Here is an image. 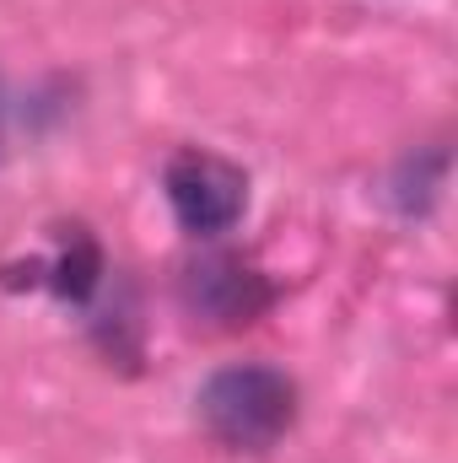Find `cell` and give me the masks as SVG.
<instances>
[{
    "label": "cell",
    "instance_id": "1",
    "mask_svg": "<svg viewBox=\"0 0 458 463\" xmlns=\"http://www.w3.org/2000/svg\"><path fill=\"white\" fill-rule=\"evenodd\" d=\"M195 404H200L205 431L222 448L264 453L297 420V383L286 372H275V366L243 361V366H222L216 377H205V388H200Z\"/></svg>",
    "mask_w": 458,
    "mask_h": 463
},
{
    "label": "cell",
    "instance_id": "2",
    "mask_svg": "<svg viewBox=\"0 0 458 463\" xmlns=\"http://www.w3.org/2000/svg\"><path fill=\"white\" fill-rule=\"evenodd\" d=\"M167 205L178 216V227L195 237H216L237 227V216L248 211V178L243 167H232L216 151H178L162 173Z\"/></svg>",
    "mask_w": 458,
    "mask_h": 463
},
{
    "label": "cell",
    "instance_id": "3",
    "mask_svg": "<svg viewBox=\"0 0 458 463\" xmlns=\"http://www.w3.org/2000/svg\"><path fill=\"white\" fill-rule=\"evenodd\" d=\"M184 302L211 324H253L275 302V286L253 264H243L232 253H211L184 269Z\"/></svg>",
    "mask_w": 458,
    "mask_h": 463
},
{
    "label": "cell",
    "instance_id": "4",
    "mask_svg": "<svg viewBox=\"0 0 458 463\" xmlns=\"http://www.w3.org/2000/svg\"><path fill=\"white\" fill-rule=\"evenodd\" d=\"M98 275H103V253H98V242H92L87 232H76L71 248H65L60 264H54V291H60L65 302H87L92 286H98Z\"/></svg>",
    "mask_w": 458,
    "mask_h": 463
}]
</instances>
